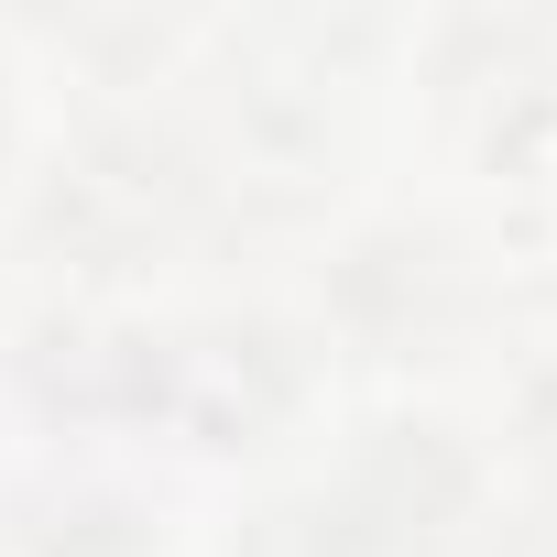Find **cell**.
I'll return each mask as SVG.
<instances>
[{
  "label": "cell",
  "mask_w": 557,
  "mask_h": 557,
  "mask_svg": "<svg viewBox=\"0 0 557 557\" xmlns=\"http://www.w3.org/2000/svg\"><path fill=\"white\" fill-rule=\"evenodd\" d=\"M219 557H372V546H361V524L339 513V492L307 481V492H273L262 513H240Z\"/></svg>",
  "instance_id": "cell-6"
},
{
  "label": "cell",
  "mask_w": 557,
  "mask_h": 557,
  "mask_svg": "<svg viewBox=\"0 0 557 557\" xmlns=\"http://www.w3.org/2000/svg\"><path fill=\"white\" fill-rule=\"evenodd\" d=\"M329 318L339 339H361L372 361H437L459 329H470V262L416 230V219H383L361 230L339 262H329Z\"/></svg>",
  "instance_id": "cell-4"
},
{
  "label": "cell",
  "mask_w": 557,
  "mask_h": 557,
  "mask_svg": "<svg viewBox=\"0 0 557 557\" xmlns=\"http://www.w3.org/2000/svg\"><path fill=\"white\" fill-rule=\"evenodd\" d=\"M329 492H339V513L361 524L372 557H426V546H448V535L481 513L492 459H481L448 416H383V426H361V448L329 470Z\"/></svg>",
  "instance_id": "cell-2"
},
{
  "label": "cell",
  "mask_w": 557,
  "mask_h": 557,
  "mask_svg": "<svg viewBox=\"0 0 557 557\" xmlns=\"http://www.w3.org/2000/svg\"><path fill=\"white\" fill-rule=\"evenodd\" d=\"M153 546H164L153 503H132L110 481H66V492L23 503V557H153Z\"/></svg>",
  "instance_id": "cell-5"
},
{
  "label": "cell",
  "mask_w": 557,
  "mask_h": 557,
  "mask_svg": "<svg viewBox=\"0 0 557 557\" xmlns=\"http://www.w3.org/2000/svg\"><path fill=\"white\" fill-rule=\"evenodd\" d=\"M197 197H208V175L186 164L175 132H153V121H99V132L45 175L34 230H45L77 273H143V262L197 219Z\"/></svg>",
  "instance_id": "cell-1"
},
{
  "label": "cell",
  "mask_w": 557,
  "mask_h": 557,
  "mask_svg": "<svg viewBox=\"0 0 557 557\" xmlns=\"http://www.w3.org/2000/svg\"><path fill=\"white\" fill-rule=\"evenodd\" d=\"M307 394H318V361L273 318L164 329V426H186L197 448H262L273 426L307 416Z\"/></svg>",
  "instance_id": "cell-3"
}]
</instances>
